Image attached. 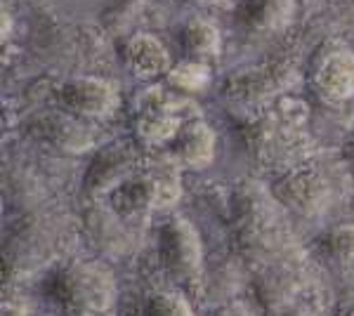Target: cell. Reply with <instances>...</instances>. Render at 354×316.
<instances>
[{
	"label": "cell",
	"mask_w": 354,
	"mask_h": 316,
	"mask_svg": "<svg viewBox=\"0 0 354 316\" xmlns=\"http://www.w3.org/2000/svg\"><path fill=\"white\" fill-rule=\"evenodd\" d=\"M283 205L260 185L243 182L230 196V236L236 255L253 267L300 260Z\"/></svg>",
	"instance_id": "cell-1"
},
{
	"label": "cell",
	"mask_w": 354,
	"mask_h": 316,
	"mask_svg": "<svg viewBox=\"0 0 354 316\" xmlns=\"http://www.w3.org/2000/svg\"><path fill=\"white\" fill-rule=\"evenodd\" d=\"M307 106L300 100L279 97V100L248 109L236 123V137L253 160L267 168H293L307 160L310 135Z\"/></svg>",
	"instance_id": "cell-2"
},
{
	"label": "cell",
	"mask_w": 354,
	"mask_h": 316,
	"mask_svg": "<svg viewBox=\"0 0 354 316\" xmlns=\"http://www.w3.org/2000/svg\"><path fill=\"white\" fill-rule=\"evenodd\" d=\"M43 295L66 316H102L116 300V281L97 260H66L48 272Z\"/></svg>",
	"instance_id": "cell-3"
},
{
	"label": "cell",
	"mask_w": 354,
	"mask_h": 316,
	"mask_svg": "<svg viewBox=\"0 0 354 316\" xmlns=\"http://www.w3.org/2000/svg\"><path fill=\"white\" fill-rule=\"evenodd\" d=\"M182 196L180 163L175 158H156L145 163L133 177L111 192V208L125 220L149 217L156 210H168Z\"/></svg>",
	"instance_id": "cell-4"
},
{
	"label": "cell",
	"mask_w": 354,
	"mask_h": 316,
	"mask_svg": "<svg viewBox=\"0 0 354 316\" xmlns=\"http://www.w3.org/2000/svg\"><path fill=\"white\" fill-rule=\"evenodd\" d=\"M272 196L286 210L298 212L302 217L324 215L338 198L333 172L310 160L286 168L272 185Z\"/></svg>",
	"instance_id": "cell-5"
},
{
	"label": "cell",
	"mask_w": 354,
	"mask_h": 316,
	"mask_svg": "<svg viewBox=\"0 0 354 316\" xmlns=\"http://www.w3.org/2000/svg\"><path fill=\"white\" fill-rule=\"evenodd\" d=\"M298 64L295 59L283 55H277L272 59H265L260 64L241 68L225 78L222 93L232 102H241L243 106L255 109L262 104L286 97V93L298 83Z\"/></svg>",
	"instance_id": "cell-6"
},
{
	"label": "cell",
	"mask_w": 354,
	"mask_h": 316,
	"mask_svg": "<svg viewBox=\"0 0 354 316\" xmlns=\"http://www.w3.org/2000/svg\"><path fill=\"white\" fill-rule=\"evenodd\" d=\"M158 260L177 284L192 286L201 279L203 243L189 220L170 217L158 227Z\"/></svg>",
	"instance_id": "cell-7"
},
{
	"label": "cell",
	"mask_w": 354,
	"mask_h": 316,
	"mask_svg": "<svg viewBox=\"0 0 354 316\" xmlns=\"http://www.w3.org/2000/svg\"><path fill=\"white\" fill-rule=\"evenodd\" d=\"M312 90L326 102H347L354 97V50L340 40H326L314 50L307 64Z\"/></svg>",
	"instance_id": "cell-8"
},
{
	"label": "cell",
	"mask_w": 354,
	"mask_h": 316,
	"mask_svg": "<svg viewBox=\"0 0 354 316\" xmlns=\"http://www.w3.org/2000/svg\"><path fill=\"white\" fill-rule=\"evenodd\" d=\"M57 102L62 111L83 120H104L118 109V90L106 78L78 76L62 85Z\"/></svg>",
	"instance_id": "cell-9"
},
{
	"label": "cell",
	"mask_w": 354,
	"mask_h": 316,
	"mask_svg": "<svg viewBox=\"0 0 354 316\" xmlns=\"http://www.w3.org/2000/svg\"><path fill=\"white\" fill-rule=\"evenodd\" d=\"M187 100L151 93L145 97L140 113L135 118V135L145 147H161L173 145L177 132L187 123L182 116V109H187Z\"/></svg>",
	"instance_id": "cell-10"
},
{
	"label": "cell",
	"mask_w": 354,
	"mask_h": 316,
	"mask_svg": "<svg viewBox=\"0 0 354 316\" xmlns=\"http://www.w3.org/2000/svg\"><path fill=\"white\" fill-rule=\"evenodd\" d=\"M253 288L260 307L279 316L293 307L298 292L305 288V269L300 267V260L262 267L260 274L255 277Z\"/></svg>",
	"instance_id": "cell-11"
},
{
	"label": "cell",
	"mask_w": 354,
	"mask_h": 316,
	"mask_svg": "<svg viewBox=\"0 0 354 316\" xmlns=\"http://www.w3.org/2000/svg\"><path fill=\"white\" fill-rule=\"evenodd\" d=\"M26 132L36 142L50 145L66 154H83L93 147L95 132L90 125L83 123V118L66 111H50L33 116L26 125Z\"/></svg>",
	"instance_id": "cell-12"
},
{
	"label": "cell",
	"mask_w": 354,
	"mask_h": 316,
	"mask_svg": "<svg viewBox=\"0 0 354 316\" xmlns=\"http://www.w3.org/2000/svg\"><path fill=\"white\" fill-rule=\"evenodd\" d=\"M142 165L145 163H140L137 154L130 147H109L97 154V158L93 160L88 175H85V189L93 198L102 196V194H111L128 177H133Z\"/></svg>",
	"instance_id": "cell-13"
},
{
	"label": "cell",
	"mask_w": 354,
	"mask_h": 316,
	"mask_svg": "<svg viewBox=\"0 0 354 316\" xmlns=\"http://www.w3.org/2000/svg\"><path fill=\"white\" fill-rule=\"evenodd\" d=\"M298 0H241L236 8V21L253 36L279 33L295 19Z\"/></svg>",
	"instance_id": "cell-14"
},
{
	"label": "cell",
	"mask_w": 354,
	"mask_h": 316,
	"mask_svg": "<svg viewBox=\"0 0 354 316\" xmlns=\"http://www.w3.org/2000/svg\"><path fill=\"white\" fill-rule=\"evenodd\" d=\"M121 59L125 68L137 78H156L165 76L173 68V59L165 45L151 33H133L123 43Z\"/></svg>",
	"instance_id": "cell-15"
},
{
	"label": "cell",
	"mask_w": 354,
	"mask_h": 316,
	"mask_svg": "<svg viewBox=\"0 0 354 316\" xmlns=\"http://www.w3.org/2000/svg\"><path fill=\"white\" fill-rule=\"evenodd\" d=\"M170 147H173V156L177 163L201 170L213 163L218 137H215V130L203 120H187Z\"/></svg>",
	"instance_id": "cell-16"
},
{
	"label": "cell",
	"mask_w": 354,
	"mask_h": 316,
	"mask_svg": "<svg viewBox=\"0 0 354 316\" xmlns=\"http://www.w3.org/2000/svg\"><path fill=\"white\" fill-rule=\"evenodd\" d=\"M182 50L187 59L201 62V64H213L222 53V33L220 28L205 17H192L185 21L180 33Z\"/></svg>",
	"instance_id": "cell-17"
},
{
	"label": "cell",
	"mask_w": 354,
	"mask_h": 316,
	"mask_svg": "<svg viewBox=\"0 0 354 316\" xmlns=\"http://www.w3.org/2000/svg\"><path fill=\"white\" fill-rule=\"evenodd\" d=\"M123 217L116 210H93L90 212V239L95 241L100 248L123 252L128 250L130 236L123 229Z\"/></svg>",
	"instance_id": "cell-18"
},
{
	"label": "cell",
	"mask_w": 354,
	"mask_h": 316,
	"mask_svg": "<svg viewBox=\"0 0 354 316\" xmlns=\"http://www.w3.org/2000/svg\"><path fill=\"white\" fill-rule=\"evenodd\" d=\"M165 78H168V85L173 90L194 95V93H201V90L208 88L210 66L201 64V62H194V59H185V62L173 64V68L165 73Z\"/></svg>",
	"instance_id": "cell-19"
},
{
	"label": "cell",
	"mask_w": 354,
	"mask_h": 316,
	"mask_svg": "<svg viewBox=\"0 0 354 316\" xmlns=\"http://www.w3.org/2000/svg\"><path fill=\"white\" fill-rule=\"evenodd\" d=\"M322 250L338 267H354V224L342 222L330 227L322 241Z\"/></svg>",
	"instance_id": "cell-20"
},
{
	"label": "cell",
	"mask_w": 354,
	"mask_h": 316,
	"mask_svg": "<svg viewBox=\"0 0 354 316\" xmlns=\"http://www.w3.org/2000/svg\"><path fill=\"white\" fill-rule=\"evenodd\" d=\"M145 316H194V309L180 292H156L147 300Z\"/></svg>",
	"instance_id": "cell-21"
},
{
	"label": "cell",
	"mask_w": 354,
	"mask_h": 316,
	"mask_svg": "<svg viewBox=\"0 0 354 316\" xmlns=\"http://www.w3.org/2000/svg\"><path fill=\"white\" fill-rule=\"evenodd\" d=\"M210 316H255V312L250 307H245L243 302H230L222 304L218 312H213Z\"/></svg>",
	"instance_id": "cell-22"
},
{
	"label": "cell",
	"mask_w": 354,
	"mask_h": 316,
	"mask_svg": "<svg viewBox=\"0 0 354 316\" xmlns=\"http://www.w3.org/2000/svg\"><path fill=\"white\" fill-rule=\"evenodd\" d=\"M3 316H28V307L19 297H10L3 302Z\"/></svg>",
	"instance_id": "cell-23"
},
{
	"label": "cell",
	"mask_w": 354,
	"mask_h": 316,
	"mask_svg": "<svg viewBox=\"0 0 354 316\" xmlns=\"http://www.w3.org/2000/svg\"><path fill=\"white\" fill-rule=\"evenodd\" d=\"M279 316H317V314H314L310 307H298V304H293V307L286 309V312L279 314Z\"/></svg>",
	"instance_id": "cell-24"
},
{
	"label": "cell",
	"mask_w": 354,
	"mask_h": 316,
	"mask_svg": "<svg viewBox=\"0 0 354 316\" xmlns=\"http://www.w3.org/2000/svg\"><path fill=\"white\" fill-rule=\"evenodd\" d=\"M185 3H189V5H201V8H210V5H220V3H225V0H185Z\"/></svg>",
	"instance_id": "cell-25"
},
{
	"label": "cell",
	"mask_w": 354,
	"mask_h": 316,
	"mask_svg": "<svg viewBox=\"0 0 354 316\" xmlns=\"http://www.w3.org/2000/svg\"><path fill=\"white\" fill-rule=\"evenodd\" d=\"M345 151L350 154V156H354V132H352V135H347V140H345Z\"/></svg>",
	"instance_id": "cell-26"
},
{
	"label": "cell",
	"mask_w": 354,
	"mask_h": 316,
	"mask_svg": "<svg viewBox=\"0 0 354 316\" xmlns=\"http://www.w3.org/2000/svg\"><path fill=\"white\" fill-rule=\"evenodd\" d=\"M338 316H354V304H347V307H342Z\"/></svg>",
	"instance_id": "cell-27"
},
{
	"label": "cell",
	"mask_w": 354,
	"mask_h": 316,
	"mask_svg": "<svg viewBox=\"0 0 354 316\" xmlns=\"http://www.w3.org/2000/svg\"><path fill=\"white\" fill-rule=\"evenodd\" d=\"M352 3H354V0H352Z\"/></svg>",
	"instance_id": "cell-28"
}]
</instances>
